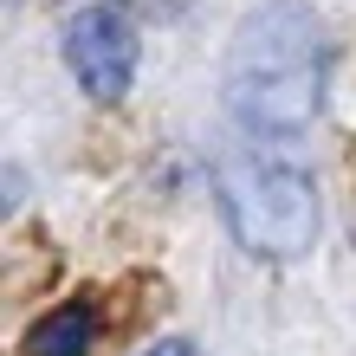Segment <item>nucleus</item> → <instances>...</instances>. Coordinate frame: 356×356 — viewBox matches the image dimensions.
Segmentation results:
<instances>
[{"label":"nucleus","instance_id":"20e7f679","mask_svg":"<svg viewBox=\"0 0 356 356\" xmlns=\"http://www.w3.org/2000/svg\"><path fill=\"white\" fill-rule=\"evenodd\" d=\"M19 350H26V356H91L97 350V305L91 298H72V305L46 311V318L26 330Z\"/></svg>","mask_w":356,"mask_h":356},{"label":"nucleus","instance_id":"39448f33","mask_svg":"<svg viewBox=\"0 0 356 356\" xmlns=\"http://www.w3.org/2000/svg\"><path fill=\"white\" fill-rule=\"evenodd\" d=\"M143 356H201L195 343H188V337H162L156 350H143Z\"/></svg>","mask_w":356,"mask_h":356},{"label":"nucleus","instance_id":"f257e3e1","mask_svg":"<svg viewBox=\"0 0 356 356\" xmlns=\"http://www.w3.org/2000/svg\"><path fill=\"white\" fill-rule=\"evenodd\" d=\"M324 78H330L324 19L305 0H266L240 19L234 46H227V111L240 130L291 143L324 111Z\"/></svg>","mask_w":356,"mask_h":356},{"label":"nucleus","instance_id":"7ed1b4c3","mask_svg":"<svg viewBox=\"0 0 356 356\" xmlns=\"http://www.w3.org/2000/svg\"><path fill=\"white\" fill-rule=\"evenodd\" d=\"M65 65L78 91L97 104H117L136 85V26L117 7H85L65 19Z\"/></svg>","mask_w":356,"mask_h":356},{"label":"nucleus","instance_id":"f03ea898","mask_svg":"<svg viewBox=\"0 0 356 356\" xmlns=\"http://www.w3.org/2000/svg\"><path fill=\"white\" fill-rule=\"evenodd\" d=\"M220 207H227V227L246 253L259 259H298L311 253L318 240V181L291 162H227L220 169Z\"/></svg>","mask_w":356,"mask_h":356}]
</instances>
